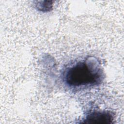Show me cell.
Instances as JSON below:
<instances>
[{"label":"cell","mask_w":124,"mask_h":124,"mask_svg":"<svg viewBox=\"0 0 124 124\" xmlns=\"http://www.w3.org/2000/svg\"><path fill=\"white\" fill-rule=\"evenodd\" d=\"M114 115L108 110H93L88 113L82 119L81 123L112 124Z\"/></svg>","instance_id":"2"},{"label":"cell","mask_w":124,"mask_h":124,"mask_svg":"<svg viewBox=\"0 0 124 124\" xmlns=\"http://www.w3.org/2000/svg\"><path fill=\"white\" fill-rule=\"evenodd\" d=\"M104 73L99 61L93 57L74 62L63 72L62 79L72 90H81L100 85Z\"/></svg>","instance_id":"1"},{"label":"cell","mask_w":124,"mask_h":124,"mask_svg":"<svg viewBox=\"0 0 124 124\" xmlns=\"http://www.w3.org/2000/svg\"><path fill=\"white\" fill-rule=\"evenodd\" d=\"M42 3L39 2L38 4H36V7L37 10L41 12H46L51 10L52 8V4L51 1H41Z\"/></svg>","instance_id":"3"}]
</instances>
